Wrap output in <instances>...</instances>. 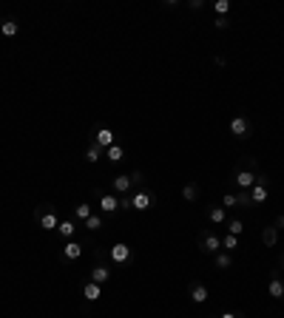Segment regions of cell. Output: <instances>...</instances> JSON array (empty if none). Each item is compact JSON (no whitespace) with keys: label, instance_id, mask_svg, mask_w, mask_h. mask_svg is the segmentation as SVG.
I'll use <instances>...</instances> for the list:
<instances>
[{"label":"cell","instance_id":"6da1fadb","mask_svg":"<svg viewBox=\"0 0 284 318\" xmlns=\"http://www.w3.org/2000/svg\"><path fill=\"white\" fill-rule=\"evenodd\" d=\"M259 170V162L253 159V156H245L242 159V168H236L233 170V182L239 185V190H250L253 185H256V173Z\"/></svg>","mask_w":284,"mask_h":318},{"label":"cell","instance_id":"7a4b0ae2","mask_svg":"<svg viewBox=\"0 0 284 318\" xmlns=\"http://www.w3.org/2000/svg\"><path fill=\"white\" fill-rule=\"evenodd\" d=\"M34 219H37V224H40L43 230H57V227H60V219L51 210V205H40V207L34 210Z\"/></svg>","mask_w":284,"mask_h":318},{"label":"cell","instance_id":"3957f363","mask_svg":"<svg viewBox=\"0 0 284 318\" xmlns=\"http://www.w3.org/2000/svg\"><path fill=\"white\" fill-rule=\"evenodd\" d=\"M250 199H253V205H265L270 199V179L265 173L256 176V185L250 187Z\"/></svg>","mask_w":284,"mask_h":318},{"label":"cell","instance_id":"277c9868","mask_svg":"<svg viewBox=\"0 0 284 318\" xmlns=\"http://www.w3.org/2000/svg\"><path fill=\"white\" fill-rule=\"evenodd\" d=\"M199 250L216 256V253L222 250V239H219L216 233H210V230H205V233H199Z\"/></svg>","mask_w":284,"mask_h":318},{"label":"cell","instance_id":"5b68a950","mask_svg":"<svg viewBox=\"0 0 284 318\" xmlns=\"http://www.w3.org/2000/svg\"><path fill=\"white\" fill-rule=\"evenodd\" d=\"M131 205H134V210H151L156 205V196L151 190H136V193H131Z\"/></svg>","mask_w":284,"mask_h":318},{"label":"cell","instance_id":"8992f818","mask_svg":"<svg viewBox=\"0 0 284 318\" xmlns=\"http://www.w3.org/2000/svg\"><path fill=\"white\" fill-rule=\"evenodd\" d=\"M250 128H253V125H250V119L245 117V114H239V117L230 119V134L239 136V139H245V136L250 134Z\"/></svg>","mask_w":284,"mask_h":318},{"label":"cell","instance_id":"52a82bcc","mask_svg":"<svg viewBox=\"0 0 284 318\" xmlns=\"http://www.w3.org/2000/svg\"><path fill=\"white\" fill-rule=\"evenodd\" d=\"M108 259H111L114 264H125V262L131 259V247H128L125 242H117V244L108 250Z\"/></svg>","mask_w":284,"mask_h":318},{"label":"cell","instance_id":"ba28073f","mask_svg":"<svg viewBox=\"0 0 284 318\" xmlns=\"http://www.w3.org/2000/svg\"><path fill=\"white\" fill-rule=\"evenodd\" d=\"M100 210L105 213V216H114L119 210V196L117 193H102L100 196Z\"/></svg>","mask_w":284,"mask_h":318},{"label":"cell","instance_id":"9c48e42d","mask_svg":"<svg viewBox=\"0 0 284 318\" xmlns=\"http://www.w3.org/2000/svg\"><path fill=\"white\" fill-rule=\"evenodd\" d=\"M188 296H190V301L193 304H205L210 293H208V287L202 284V281H193V284L188 287Z\"/></svg>","mask_w":284,"mask_h":318},{"label":"cell","instance_id":"30bf717a","mask_svg":"<svg viewBox=\"0 0 284 318\" xmlns=\"http://www.w3.org/2000/svg\"><path fill=\"white\" fill-rule=\"evenodd\" d=\"M94 142H97L102 151H105V148H111V145H114V134H111L108 128H94Z\"/></svg>","mask_w":284,"mask_h":318},{"label":"cell","instance_id":"8fae6325","mask_svg":"<svg viewBox=\"0 0 284 318\" xmlns=\"http://www.w3.org/2000/svg\"><path fill=\"white\" fill-rule=\"evenodd\" d=\"M267 293L273 296V299H282V301H284V281L279 279V273H273V276H270V281H267Z\"/></svg>","mask_w":284,"mask_h":318},{"label":"cell","instance_id":"7c38bea8","mask_svg":"<svg viewBox=\"0 0 284 318\" xmlns=\"http://www.w3.org/2000/svg\"><path fill=\"white\" fill-rule=\"evenodd\" d=\"M17 32H20V23H17L15 17H3L0 20V34L3 37H15Z\"/></svg>","mask_w":284,"mask_h":318},{"label":"cell","instance_id":"4fadbf2b","mask_svg":"<svg viewBox=\"0 0 284 318\" xmlns=\"http://www.w3.org/2000/svg\"><path fill=\"white\" fill-rule=\"evenodd\" d=\"M63 256H66L68 262L80 259V256H83V244H80V242H74V239H68V242H66V247H63Z\"/></svg>","mask_w":284,"mask_h":318},{"label":"cell","instance_id":"5bb4252c","mask_svg":"<svg viewBox=\"0 0 284 318\" xmlns=\"http://www.w3.org/2000/svg\"><path fill=\"white\" fill-rule=\"evenodd\" d=\"M108 279H111V270L105 267V264H97V267L91 270V281H94V284H105V281H108Z\"/></svg>","mask_w":284,"mask_h":318},{"label":"cell","instance_id":"9a60e30c","mask_svg":"<svg viewBox=\"0 0 284 318\" xmlns=\"http://www.w3.org/2000/svg\"><path fill=\"white\" fill-rule=\"evenodd\" d=\"M208 219H210L213 224H225V222H227V210H225L222 205H213V207H208Z\"/></svg>","mask_w":284,"mask_h":318},{"label":"cell","instance_id":"2e32d148","mask_svg":"<svg viewBox=\"0 0 284 318\" xmlns=\"http://www.w3.org/2000/svg\"><path fill=\"white\" fill-rule=\"evenodd\" d=\"M83 296H85V301H97V299L102 296V287L94 284V281H88V284L83 287Z\"/></svg>","mask_w":284,"mask_h":318},{"label":"cell","instance_id":"e0dca14e","mask_svg":"<svg viewBox=\"0 0 284 318\" xmlns=\"http://www.w3.org/2000/svg\"><path fill=\"white\" fill-rule=\"evenodd\" d=\"M128 190H131V176H117V179H114V193L125 196Z\"/></svg>","mask_w":284,"mask_h":318},{"label":"cell","instance_id":"ac0fdd59","mask_svg":"<svg viewBox=\"0 0 284 318\" xmlns=\"http://www.w3.org/2000/svg\"><path fill=\"white\" fill-rule=\"evenodd\" d=\"M105 156H108V162H122L125 159V151H122V145H111V148H105Z\"/></svg>","mask_w":284,"mask_h":318},{"label":"cell","instance_id":"d6986e66","mask_svg":"<svg viewBox=\"0 0 284 318\" xmlns=\"http://www.w3.org/2000/svg\"><path fill=\"white\" fill-rule=\"evenodd\" d=\"M102 148L100 145H97V142H91V145H88V148H85V162H97V159H102Z\"/></svg>","mask_w":284,"mask_h":318},{"label":"cell","instance_id":"ffe728a7","mask_svg":"<svg viewBox=\"0 0 284 318\" xmlns=\"http://www.w3.org/2000/svg\"><path fill=\"white\" fill-rule=\"evenodd\" d=\"M230 264H233V253L219 250V253H216V267H219V270H227Z\"/></svg>","mask_w":284,"mask_h":318},{"label":"cell","instance_id":"44dd1931","mask_svg":"<svg viewBox=\"0 0 284 318\" xmlns=\"http://www.w3.org/2000/svg\"><path fill=\"white\" fill-rule=\"evenodd\" d=\"M236 247H239V236H233V233H225V236H222V250L233 253Z\"/></svg>","mask_w":284,"mask_h":318},{"label":"cell","instance_id":"7402d4cb","mask_svg":"<svg viewBox=\"0 0 284 318\" xmlns=\"http://www.w3.org/2000/svg\"><path fill=\"white\" fill-rule=\"evenodd\" d=\"M85 224V230H102V224H105V219L102 216H97V213H91V216L83 222Z\"/></svg>","mask_w":284,"mask_h":318},{"label":"cell","instance_id":"603a6c76","mask_svg":"<svg viewBox=\"0 0 284 318\" xmlns=\"http://www.w3.org/2000/svg\"><path fill=\"white\" fill-rule=\"evenodd\" d=\"M262 242H265L267 247H273V244L279 242V230H276V227H265V230H262Z\"/></svg>","mask_w":284,"mask_h":318},{"label":"cell","instance_id":"cb8c5ba5","mask_svg":"<svg viewBox=\"0 0 284 318\" xmlns=\"http://www.w3.org/2000/svg\"><path fill=\"white\" fill-rule=\"evenodd\" d=\"M182 199H188V202H196V199H199V187H196L193 182H188V185L182 187Z\"/></svg>","mask_w":284,"mask_h":318},{"label":"cell","instance_id":"d4e9b609","mask_svg":"<svg viewBox=\"0 0 284 318\" xmlns=\"http://www.w3.org/2000/svg\"><path fill=\"white\" fill-rule=\"evenodd\" d=\"M74 222H60V227H57V233L63 236V239H74Z\"/></svg>","mask_w":284,"mask_h":318},{"label":"cell","instance_id":"484cf974","mask_svg":"<svg viewBox=\"0 0 284 318\" xmlns=\"http://www.w3.org/2000/svg\"><path fill=\"white\" fill-rule=\"evenodd\" d=\"M74 216L80 219V222H85V219L91 216V205H88V202H80V205H77V210H74Z\"/></svg>","mask_w":284,"mask_h":318},{"label":"cell","instance_id":"4316f807","mask_svg":"<svg viewBox=\"0 0 284 318\" xmlns=\"http://www.w3.org/2000/svg\"><path fill=\"white\" fill-rule=\"evenodd\" d=\"M222 207H225V210H233V207H239V199H236L233 193H225V196H222Z\"/></svg>","mask_w":284,"mask_h":318},{"label":"cell","instance_id":"83f0119b","mask_svg":"<svg viewBox=\"0 0 284 318\" xmlns=\"http://www.w3.org/2000/svg\"><path fill=\"white\" fill-rule=\"evenodd\" d=\"M131 187H136V190H145V176H142L139 170H134V173H131Z\"/></svg>","mask_w":284,"mask_h":318},{"label":"cell","instance_id":"f1b7e54d","mask_svg":"<svg viewBox=\"0 0 284 318\" xmlns=\"http://www.w3.org/2000/svg\"><path fill=\"white\" fill-rule=\"evenodd\" d=\"M239 207H253V199H250V190H239Z\"/></svg>","mask_w":284,"mask_h":318},{"label":"cell","instance_id":"f546056e","mask_svg":"<svg viewBox=\"0 0 284 318\" xmlns=\"http://www.w3.org/2000/svg\"><path fill=\"white\" fill-rule=\"evenodd\" d=\"M242 230H245V224H242V219H230V222H227V233L239 236V233H242Z\"/></svg>","mask_w":284,"mask_h":318},{"label":"cell","instance_id":"4dcf8cb0","mask_svg":"<svg viewBox=\"0 0 284 318\" xmlns=\"http://www.w3.org/2000/svg\"><path fill=\"white\" fill-rule=\"evenodd\" d=\"M119 210H122V213H131V210H134V205H131V193L119 196Z\"/></svg>","mask_w":284,"mask_h":318},{"label":"cell","instance_id":"1f68e13d","mask_svg":"<svg viewBox=\"0 0 284 318\" xmlns=\"http://www.w3.org/2000/svg\"><path fill=\"white\" fill-rule=\"evenodd\" d=\"M213 9H216L219 17H225L227 12H230V3H227V0H216V3H213Z\"/></svg>","mask_w":284,"mask_h":318},{"label":"cell","instance_id":"d6a6232c","mask_svg":"<svg viewBox=\"0 0 284 318\" xmlns=\"http://www.w3.org/2000/svg\"><path fill=\"white\" fill-rule=\"evenodd\" d=\"M213 26H216L219 32H225V29L230 26V20H227V17H216V20H213Z\"/></svg>","mask_w":284,"mask_h":318},{"label":"cell","instance_id":"836d02e7","mask_svg":"<svg viewBox=\"0 0 284 318\" xmlns=\"http://www.w3.org/2000/svg\"><path fill=\"white\" fill-rule=\"evenodd\" d=\"M273 227H276V230H284V213H279V216H276V222H273Z\"/></svg>","mask_w":284,"mask_h":318},{"label":"cell","instance_id":"e575fe53","mask_svg":"<svg viewBox=\"0 0 284 318\" xmlns=\"http://www.w3.org/2000/svg\"><path fill=\"white\" fill-rule=\"evenodd\" d=\"M219 318H245L242 313H225V316H219Z\"/></svg>","mask_w":284,"mask_h":318},{"label":"cell","instance_id":"d590c367","mask_svg":"<svg viewBox=\"0 0 284 318\" xmlns=\"http://www.w3.org/2000/svg\"><path fill=\"white\" fill-rule=\"evenodd\" d=\"M282 267H284V256H282Z\"/></svg>","mask_w":284,"mask_h":318}]
</instances>
